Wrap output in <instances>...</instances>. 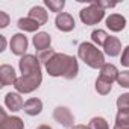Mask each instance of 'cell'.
<instances>
[{
	"label": "cell",
	"mask_w": 129,
	"mask_h": 129,
	"mask_svg": "<svg viewBox=\"0 0 129 129\" xmlns=\"http://www.w3.org/2000/svg\"><path fill=\"white\" fill-rule=\"evenodd\" d=\"M118 73H120V72L117 70L115 66H112V64H105V66L100 69V75H99V78L103 79V81H106V82H109V84H112L114 81H117Z\"/></svg>",
	"instance_id": "cell-13"
},
{
	"label": "cell",
	"mask_w": 129,
	"mask_h": 129,
	"mask_svg": "<svg viewBox=\"0 0 129 129\" xmlns=\"http://www.w3.org/2000/svg\"><path fill=\"white\" fill-rule=\"evenodd\" d=\"M44 5L52 12H59L61 14V11L66 6V2H64V0H44Z\"/></svg>",
	"instance_id": "cell-22"
},
{
	"label": "cell",
	"mask_w": 129,
	"mask_h": 129,
	"mask_svg": "<svg viewBox=\"0 0 129 129\" xmlns=\"http://www.w3.org/2000/svg\"><path fill=\"white\" fill-rule=\"evenodd\" d=\"M117 108L118 109H129V93L118 96V99H117Z\"/></svg>",
	"instance_id": "cell-26"
},
{
	"label": "cell",
	"mask_w": 129,
	"mask_h": 129,
	"mask_svg": "<svg viewBox=\"0 0 129 129\" xmlns=\"http://www.w3.org/2000/svg\"><path fill=\"white\" fill-rule=\"evenodd\" d=\"M17 75L12 66H8V64H3L0 67V82H2V87H8V85H15L17 82Z\"/></svg>",
	"instance_id": "cell-8"
},
{
	"label": "cell",
	"mask_w": 129,
	"mask_h": 129,
	"mask_svg": "<svg viewBox=\"0 0 129 129\" xmlns=\"http://www.w3.org/2000/svg\"><path fill=\"white\" fill-rule=\"evenodd\" d=\"M29 18L35 20L40 26H43V24L47 23L49 15H47V12L44 11V8H41V6H34V8H30V11H29Z\"/></svg>",
	"instance_id": "cell-16"
},
{
	"label": "cell",
	"mask_w": 129,
	"mask_h": 129,
	"mask_svg": "<svg viewBox=\"0 0 129 129\" xmlns=\"http://www.w3.org/2000/svg\"><path fill=\"white\" fill-rule=\"evenodd\" d=\"M55 24L61 32H70V30L75 29V18L67 12H61V14L56 15Z\"/></svg>",
	"instance_id": "cell-9"
},
{
	"label": "cell",
	"mask_w": 129,
	"mask_h": 129,
	"mask_svg": "<svg viewBox=\"0 0 129 129\" xmlns=\"http://www.w3.org/2000/svg\"><path fill=\"white\" fill-rule=\"evenodd\" d=\"M91 3L97 5V6L102 8V9H105V8H114V6H115V3H109V2H91Z\"/></svg>",
	"instance_id": "cell-29"
},
{
	"label": "cell",
	"mask_w": 129,
	"mask_h": 129,
	"mask_svg": "<svg viewBox=\"0 0 129 129\" xmlns=\"http://www.w3.org/2000/svg\"><path fill=\"white\" fill-rule=\"evenodd\" d=\"M32 43H34V46H35V49H37L38 52H43V50L50 49L52 38H50V35H49L47 32H38V34L34 37Z\"/></svg>",
	"instance_id": "cell-12"
},
{
	"label": "cell",
	"mask_w": 129,
	"mask_h": 129,
	"mask_svg": "<svg viewBox=\"0 0 129 129\" xmlns=\"http://www.w3.org/2000/svg\"><path fill=\"white\" fill-rule=\"evenodd\" d=\"M88 127H90V129H109L108 121H106L103 117H93V118L90 120Z\"/></svg>",
	"instance_id": "cell-23"
},
{
	"label": "cell",
	"mask_w": 129,
	"mask_h": 129,
	"mask_svg": "<svg viewBox=\"0 0 129 129\" xmlns=\"http://www.w3.org/2000/svg\"><path fill=\"white\" fill-rule=\"evenodd\" d=\"M53 118H55L62 127H73L75 117H73V114L70 112V109L66 108V106H58V108L53 111Z\"/></svg>",
	"instance_id": "cell-6"
},
{
	"label": "cell",
	"mask_w": 129,
	"mask_h": 129,
	"mask_svg": "<svg viewBox=\"0 0 129 129\" xmlns=\"http://www.w3.org/2000/svg\"><path fill=\"white\" fill-rule=\"evenodd\" d=\"M18 67H20V72L23 73V76L41 73V62L34 55H24V56H21V59L18 61Z\"/></svg>",
	"instance_id": "cell-5"
},
{
	"label": "cell",
	"mask_w": 129,
	"mask_h": 129,
	"mask_svg": "<svg viewBox=\"0 0 129 129\" xmlns=\"http://www.w3.org/2000/svg\"><path fill=\"white\" fill-rule=\"evenodd\" d=\"M41 81H43V75L41 73H37V75H27V76H21L17 79L15 82V90L18 93H23V94H29L32 91H35L40 85H41Z\"/></svg>",
	"instance_id": "cell-3"
},
{
	"label": "cell",
	"mask_w": 129,
	"mask_h": 129,
	"mask_svg": "<svg viewBox=\"0 0 129 129\" xmlns=\"http://www.w3.org/2000/svg\"><path fill=\"white\" fill-rule=\"evenodd\" d=\"M111 90H112V84H109V82H106V81H103V79H100V78L96 79V91H97L99 94L106 96V94L111 93Z\"/></svg>",
	"instance_id": "cell-21"
},
{
	"label": "cell",
	"mask_w": 129,
	"mask_h": 129,
	"mask_svg": "<svg viewBox=\"0 0 129 129\" xmlns=\"http://www.w3.org/2000/svg\"><path fill=\"white\" fill-rule=\"evenodd\" d=\"M24 123L20 117H6L0 121V129H23Z\"/></svg>",
	"instance_id": "cell-17"
},
{
	"label": "cell",
	"mask_w": 129,
	"mask_h": 129,
	"mask_svg": "<svg viewBox=\"0 0 129 129\" xmlns=\"http://www.w3.org/2000/svg\"><path fill=\"white\" fill-rule=\"evenodd\" d=\"M103 49H105V53H106L108 56L114 58V56H117V55L121 52V43H120L118 38H115V37H109V38L106 40Z\"/></svg>",
	"instance_id": "cell-14"
},
{
	"label": "cell",
	"mask_w": 129,
	"mask_h": 129,
	"mask_svg": "<svg viewBox=\"0 0 129 129\" xmlns=\"http://www.w3.org/2000/svg\"><path fill=\"white\" fill-rule=\"evenodd\" d=\"M114 129H129V127H120V126H114Z\"/></svg>",
	"instance_id": "cell-33"
},
{
	"label": "cell",
	"mask_w": 129,
	"mask_h": 129,
	"mask_svg": "<svg viewBox=\"0 0 129 129\" xmlns=\"http://www.w3.org/2000/svg\"><path fill=\"white\" fill-rule=\"evenodd\" d=\"M46 70L49 76L52 78L62 76L66 79H75L78 76L79 67H78V61L75 56H70L66 53H56L46 64Z\"/></svg>",
	"instance_id": "cell-1"
},
{
	"label": "cell",
	"mask_w": 129,
	"mask_h": 129,
	"mask_svg": "<svg viewBox=\"0 0 129 129\" xmlns=\"http://www.w3.org/2000/svg\"><path fill=\"white\" fill-rule=\"evenodd\" d=\"M117 84L120 87H123V88H129V70H124V72L118 73Z\"/></svg>",
	"instance_id": "cell-25"
},
{
	"label": "cell",
	"mask_w": 129,
	"mask_h": 129,
	"mask_svg": "<svg viewBox=\"0 0 129 129\" xmlns=\"http://www.w3.org/2000/svg\"><path fill=\"white\" fill-rule=\"evenodd\" d=\"M5 105L8 109H11L12 112H17V111H21L24 108V102H23V97L18 94V93H8L5 96Z\"/></svg>",
	"instance_id": "cell-10"
},
{
	"label": "cell",
	"mask_w": 129,
	"mask_h": 129,
	"mask_svg": "<svg viewBox=\"0 0 129 129\" xmlns=\"http://www.w3.org/2000/svg\"><path fill=\"white\" fill-rule=\"evenodd\" d=\"M126 26V18L120 14H111L106 18V27L112 32H120Z\"/></svg>",
	"instance_id": "cell-11"
},
{
	"label": "cell",
	"mask_w": 129,
	"mask_h": 129,
	"mask_svg": "<svg viewBox=\"0 0 129 129\" xmlns=\"http://www.w3.org/2000/svg\"><path fill=\"white\" fill-rule=\"evenodd\" d=\"M23 111L27 115H38L43 111V102L40 99H37V97H32V99H29V100L24 102Z\"/></svg>",
	"instance_id": "cell-15"
},
{
	"label": "cell",
	"mask_w": 129,
	"mask_h": 129,
	"mask_svg": "<svg viewBox=\"0 0 129 129\" xmlns=\"http://www.w3.org/2000/svg\"><path fill=\"white\" fill-rule=\"evenodd\" d=\"M37 129H52L50 126H47V124H41V126H38Z\"/></svg>",
	"instance_id": "cell-32"
},
{
	"label": "cell",
	"mask_w": 129,
	"mask_h": 129,
	"mask_svg": "<svg viewBox=\"0 0 129 129\" xmlns=\"http://www.w3.org/2000/svg\"><path fill=\"white\" fill-rule=\"evenodd\" d=\"M17 26H18L21 30H24V32H35V30L40 29V24H38L35 20L29 18V17H26V18H20V20L17 21Z\"/></svg>",
	"instance_id": "cell-18"
},
{
	"label": "cell",
	"mask_w": 129,
	"mask_h": 129,
	"mask_svg": "<svg viewBox=\"0 0 129 129\" xmlns=\"http://www.w3.org/2000/svg\"><path fill=\"white\" fill-rule=\"evenodd\" d=\"M79 17H81V21L87 26H93V24H97L103 17H105V9L99 8L97 5L94 3H90V6L84 8L81 12H79Z\"/></svg>",
	"instance_id": "cell-4"
},
{
	"label": "cell",
	"mask_w": 129,
	"mask_h": 129,
	"mask_svg": "<svg viewBox=\"0 0 129 129\" xmlns=\"http://www.w3.org/2000/svg\"><path fill=\"white\" fill-rule=\"evenodd\" d=\"M72 129H90V127L85 126V124H76V126H73Z\"/></svg>",
	"instance_id": "cell-31"
},
{
	"label": "cell",
	"mask_w": 129,
	"mask_h": 129,
	"mask_svg": "<svg viewBox=\"0 0 129 129\" xmlns=\"http://www.w3.org/2000/svg\"><path fill=\"white\" fill-rule=\"evenodd\" d=\"M120 62H121V66L129 67V46L124 47V50H123V53H121V59H120Z\"/></svg>",
	"instance_id": "cell-27"
},
{
	"label": "cell",
	"mask_w": 129,
	"mask_h": 129,
	"mask_svg": "<svg viewBox=\"0 0 129 129\" xmlns=\"http://www.w3.org/2000/svg\"><path fill=\"white\" fill-rule=\"evenodd\" d=\"M108 38H109V35H108L105 30H102V29H97V30H93V32H91V40H93L97 46H100V47L105 46V43H106Z\"/></svg>",
	"instance_id": "cell-20"
},
{
	"label": "cell",
	"mask_w": 129,
	"mask_h": 129,
	"mask_svg": "<svg viewBox=\"0 0 129 129\" xmlns=\"http://www.w3.org/2000/svg\"><path fill=\"white\" fill-rule=\"evenodd\" d=\"M55 55H56V52H55L53 49H47V50L38 52V53H37V58H38V61H40L41 64H44V66H46V64H47Z\"/></svg>",
	"instance_id": "cell-24"
},
{
	"label": "cell",
	"mask_w": 129,
	"mask_h": 129,
	"mask_svg": "<svg viewBox=\"0 0 129 129\" xmlns=\"http://www.w3.org/2000/svg\"><path fill=\"white\" fill-rule=\"evenodd\" d=\"M115 126L129 127V109H118L115 115Z\"/></svg>",
	"instance_id": "cell-19"
},
{
	"label": "cell",
	"mask_w": 129,
	"mask_h": 129,
	"mask_svg": "<svg viewBox=\"0 0 129 129\" xmlns=\"http://www.w3.org/2000/svg\"><path fill=\"white\" fill-rule=\"evenodd\" d=\"M27 37H24L23 34H15L12 35L11 38V52L14 55H18V56H24V52L27 50Z\"/></svg>",
	"instance_id": "cell-7"
},
{
	"label": "cell",
	"mask_w": 129,
	"mask_h": 129,
	"mask_svg": "<svg viewBox=\"0 0 129 129\" xmlns=\"http://www.w3.org/2000/svg\"><path fill=\"white\" fill-rule=\"evenodd\" d=\"M6 47V38L3 35H0V52H3Z\"/></svg>",
	"instance_id": "cell-30"
},
{
	"label": "cell",
	"mask_w": 129,
	"mask_h": 129,
	"mask_svg": "<svg viewBox=\"0 0 129 129\" xmlns=\"http://www.w3.org/2000/svg\"><path fill=\"white\" fill-rule=\"evenodd\" d=\"M78 56L81 58V61H84L87 66L91 67V69H102L106 64L103 53L94 44H91V43H82V44H79Z\"/></svg>",
	"instance_id": "cell-2"
},
{
	"label": "cell",
	"mask_w": 129,
	"mask_h": 129,
	"mask_svg": "<svg viewBox=\"0 0 129 129\" xmlns=\"http://www.w3.org/2000/svg\"><path fill=\"white\" fill-rule=\"evenodd\" d=\"M9 24V15L3 11H0V27H6Z\"/></svg>",
	"instance_id": "cell-28"
}]
</instances>
